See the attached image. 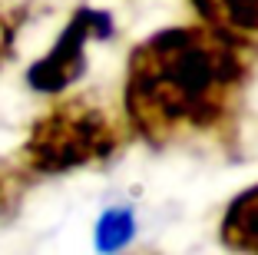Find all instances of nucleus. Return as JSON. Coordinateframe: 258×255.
<instances>
[{"instance_id":"obj_1","label":"nucleus","mask_w":258,"mask_h":255,"mask_svg":"<svg viewBox=\"0 0 258 255\" xmlns=\"http://www.w3.org/2000/svg\"><path fill=\"white\" fill-rule=\"evenodd\" d=\"M251 80L245 40L205 23L156 30L133 46L122 83L129 133L152 146L222 139Z\"/></svg>"},{"instance_id":"obj_2","label":"nucleus","mask_w":258,"mask_h":255,"mask_svg":"<svg viewBox=\"0 0 258 255\" xmlns=\"http://www.w3.org/2000/svg\"><path fill=\"white\" fill-rule=\"evenodd\" d=\"M119 146L122 129L106 110L86 99H67L33 123L30 139L23 146V159L33 173L53 176L106 163Z\"/></svg>"},{"instance_id":"obj_3","label":"nucleus","mask_w":258,"mask_h":255,"mask_svg":"<svg viewBox=\"0 0 258 255\" xmlns=\"http://www.w3.org/2000/svg\"><path fill=\"white\" fill-rule=\"evenodd\" d=\"M113 37V17L106 10L80 7L60 30L53 46L27 70V83L37 93H63L86 73V46Z\"/></svg>"},{"instance_id":"obj_4","label":"nucleus","mask_w":258,"mask_h":255,"mask_svg":"<svg viewBox=\"0 0 258 255\" xmlns=\"http://www.w3.org/2000/svg\"><path fill=\"white\" fill-rule=\"evenodd\" d=\"M222 245L238 255H258V182L232 199L219 225Z\"/></svg>"},{"instance_id":"obj_5","label":"nucleus","mask_w":258,"mask_h":255,"mask_svg":"<svg viewBox=\"0 0 258 255\" xmlns=\"http://www.w3.org/2000/svg\"><path fill=\"white\" fill-rule=\"evenodd\" d=\"M199 23L245 40L258 33V0H192Z\"/></svg>"},{"instance_id":"obj_6","label":"nucleus","mask_w":258,"mask_h":255,"mask_svg":"<svg viewBox=\"0 0 258 255\" xmlns=\"http://www.w3.org/2000/svg\"><path fill=\"white\" fill-rule=\"evenodd\" d=\"M133 239H136V212L129 206H109L99 212L93 225V245L99 255H119Z\"/></svg>"}]
</instances>
